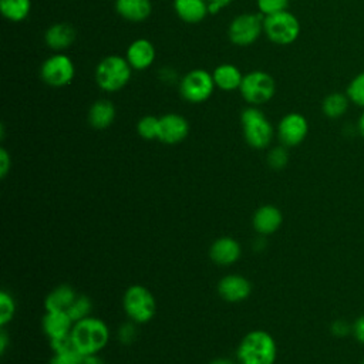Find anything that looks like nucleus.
Segmentation results:
<instances>
[{
  "instance_id": "f257e3e1",
  "label": "nucleus",
  "mask_w": 364,
  "mask_h": 364,
  "mask_svg": "<svg viewBox=\"0 0 364 364\" xmlns=\"http://www.w3.org/2000/svg\"><path fill=\"white\" fill-rule=\"evenodd\" d=\"M277 346L273 336L264 330L249 331L240 341L236 358L239 364H274Z\"/></svg>"
},
{
  "instance_id": "f03ea898",
  "label": "nucleus",
  "mask_w": 364,
  "mask_h": 364,
  "mask_svg": "<svg viewBox=\"0 0 364 364\" xmlns=\"http://www.w3.org/2000/svg\"><path fill=\"white\" fill-rule=\"evenodd\" d=\"M71 337L77 351L82 355L100 354L108 344L109 328L101 318L90 316L74 323Z\"/></svg>"
},
{
  "instance_id": "7ed1b4c3",
  "label": "nucleus",
  "mask_w": 364,
  "mask_h": 364,
  "mask_svg": "<svg viewBox=\"0 0 364 364\" xmlns=\"http://www.w3.org/2000/svg\"><path fill=\"white\" fill-rule=\"evenodd\" d=\"M132 67L125 57L111 54L104 57L95 67L97 85L107 92L122 90L131 80Z\"/></svg>"
},
{
  "instance_id": "20e7f679",
  "label": "nucleus",
  "mask_w": 364,
  "mask_h": 364,
  "mask_svg": "<svg viewBox=\"0 0 364 364\" xmlns=\"http://www.w3.org/2000/svg\"><path fill=\"white\" fill-rule=\"evenodd\" d=\"M240 122L243 127L245 141L249 146L263 149L272 144L274 135L273 125L259 107H246L240 114Z\"/></svg>"
},
{
  "instance_id": "39448f33",
  "label": "nucleus",
  "mask_w": 364,
  "mask_h": 364,
  "mask_svg": "<svg viewBox=\"0 0 364 364\" xmlns=\"http://www.w3.org/2000/svg\"><path fill=\"white\" fill-rule=\"evenodd\" d=\"M122 306L128 318L136 324L151 321L156 313L155 297L151 290L142 284H132L125 290Z\"/></svg>"
},
{
  "instance_id": "423d86ee",
  "label": "nucleus",
  "mask_w": 364,
  "mask_h": 364,
  "mask_svg": "<svg viewBox=\"0 0 364 364\" xmlns=\"http://www.w3.org/2000/svg\"><path fill=\"white\" fill-rule=\"evenodd\" d=\"M239 91L249 105L260 107L273 98L276 92V81L269 73L255 70L243 75Z\"/></svg>"
},
{
  "instance_id": "0eeeda50",
  "label": "nucleus",
  "mask_w": 364,
  "mask_h": 364,
  "mask_svg": "<svg viewBox=\"0 0 364 364\" xmlns=\"http://www.w3.org/2000/svg\"><path fill=\"white\" fill-rule=\"evenodd\" d=\"M263 33L272 43L289 46L294 43L300 34V21L289 10L266 16L263 20Z\"/></svg>"
},
{
  "instance_id": "6e6552de",
  "label": "nucleus",
  "mask_w": 364,
  "mask_h": 364,
  "mask_svg": "<svg viewBox=\"0 0 364 364\" xmlns=\"http://www.w3.org/2000/svg\"><path fill=\"white\" fill-rule=\"evenodd\" d=\"M212 73L202 68H193L179 81V92L182 98L191 104H200L209 100L215 90Z\"/></svg>"
},
{
  "instance_id": "1a4fd4ad",
  "label": "nucleus",
  "mask_w": 364,
  "mask_h": 364,
  "mask_svg": "<svg viewBox=\"0 0 364 364\" xmlns=\"http://www.w3.org/2000/svg\"><path fill=\"white\" fill-rule=\"evenodd\" d=\"M264 16L260 13H243L236 16L228 28L229 40L239 47L253 44L263 31Z\"/></svg>"
},
{
  "instance_id": "9d476101",
  "label": "nucleus",
  "mask_w": 364,
  "mask_h": 364,
  "mask_svg": "<svg viewBox=\"0 0 364 364\" xmlns=\"http://www.w3.org/2000/svg\"><path fill=\"white\" fill-rule=\"evenodd\" d=\"M74 63L64 53L50 55L40 67V77L50 87H65L74 80Z\"/></svg>"
},
{
  "instance_id": "9b49d317",
  "label": "nucleus",
  "mask_w": 364,
  "mask_h": 364,
  "mask_svg": "<svg viewBox=\"0 0 364 364\" xmlns=\"http://www.w3.org/2000/svg\"><path fill=\"white\" fill-rule=\"evenodd\" d=\"M309 134V121L300 112H289L277 124V138L282 145L290 148L300 145Z\"/></svg>"
},
{
  "instance_id": "f8f14e48",
  "label": "nucleus",
  "mask_w": 364,
  "mask_h": 364,
  "mask_svg": "<svg viewBox=\"0 0 364 364\" xmlns=\"http://www.w3.org/2000/svg\"><path fill=\"white\" fill-rule=\"evenodd\" d=\"M189 134V122L185 117L176 112H168L159 118L158 139L168 145L182 142Z\"/></svg>"
},
{
  "instance_id": "ddd939ff",
  "label": "nucleus",
  "mask_w": 364,
  "mask_h": 364,
  "mask_svg": "<svg viewBox=\"0 0 364 364\" xmlns=\"http://www.w3.org/2000/svg\"><path fill=\"white\" fill-rule=\"evenodd\" d=\"M219 296L229 303L246 300L252 293V283L242 274H226L218 283Z\"/></svg>"
},
{
  "instance_id": "4468645a",
  "label": "nucleus",
  "mask_w": 364,
  "mask_h": 364,
  "mask_svg": "<svg viewBox=\"0 0 364 364\" xmlns=\"http://www.w3.org/2000/svg\"><path fill=\"white\" fill-rule=\"evenodd\" d=\"M240 243L230 236H222L216 239L209 249V256L212 262L219 266H230L236 263L240 259Z\"/></svg>"
},
{
  "instance_id": "2eb2a0df",
  "label": "nucleus",
  "mask_w": 364,
  "mask_h": 364,
  "mask_svg": "<svg viewBox=\"0 0 364 364\" xmlns=\"http://www.w3.org/2000/svg\"><path fill=\"white\" fill-rule=\"evenodd\" d=\"M155 55H156L155 47L149 40L136 38L128 46L125 58L132 67V70L144 71L152 65V63L155 61Z\"/></svg>"
},
{
  "instance_id": "dca6fc26",
  "label": "nucleus",
  "mask_w": 364,
  "mask_h": 364,
  "mask_svg": "<svg viewBox=\"0 0 364 364\" xmlns=\"http://www.w3.org/2000/svg\"><path fill=\"white\" fill-rule=\"evenodd\" d=\"M75 28L65 21L51 24L44 33V41L47 47L55 53H63L70 48L75 40Z\"/></svg>"
},
{
  "instance_id": "f3484780",
  "label": "nucleus",
  "mask_w": 364,
  "mask_h": 364,
  "mask_svg": "<svg viewBox=\"0 0 364 364\" xmlns=\"http://www.w3.org/2000/svg\"><path fill=\"white\" fill-rule=\"evenodd\" d=\"M252 223L260 236L273 235L283 223L282 210L274 205H263L256 209Z\"/></svg>"
},
{
  "instance_id": "a211bd4d",
  "label": "nucleus",
  "mask_w": 364,
  "mask_h": 364,
  "mask_svg": "<svg viewBox=\"0 0 364 364\" xmlns=\"http://www.w3.org/2000/svg\"><path fill=\"white\" fill-rule=\"evenodd\" d=\"M117 115V109L112 101L100 98L92 102L88 109V124L95 129H107L111 127Z\"/></svg>"
},
{
  "instance_id": "6ab92c4d",
  "label": "nucleus",
  "mask_w": 364,
  "mask_h": 364,
  "mask_svg": "<svg viewBox=\"0 0 364 364\" xmlns=\"http://www.w3.org/2000/svg\"><path fill=\"white\" fill-rule=\"evenodd\" d=\"M43 331L51 338H58L71 333L74 321L67 311H46L43 317Z\"/></svg>"
},
{
  "instance_id": "aec40b11",
  "label": "nucleus",
  "mask_w": 364,
  "mask_h": 364,
  "mask_svg": "<svg viewBox=\"0 0 364 364\" xmlns=\"http://www.w3.org/2000/svg\"><path fill=\"white\" fill-rule=\"evenodd\" d=\"M117 13L131 23L145 21L152 13L151 0H115Z\"/></svg>"
},
{
  "instance_id": "412c9836",
  "label": "nucleus",
  "mask_w": 364,
  "mask_h": 364,
  "mask_svg": "<svg viewBox=\"0 0 364 364\" xmlns=\"http://www.w3.org/2000/svg\"><path fill=\"white\" fill-rule=\"evenodd\" d=\"M173 10L188 24H198L209 14L206 0H173Z\"/></svg>"
},
{
  "instance_id": "4be33fe9",
  "label": "nucleus",
  "mask_w": 364,
  "mask_h": 364,
  "mask_svg": "<svg viewBox=\"0 0 364 364\" xmlns=\"http://www.w3.org/2000/svg\"><path fill=\"white\" fill-rule=\"evenodd\" d=\"M212 77H213L215 85L223 91L239 90L240 84L243 81V74L240 73V70L235 64H230V63L219 64L212 71Z\"/></svg>"
},
{
  "instance_id": "5701e85b",
  "label": "nucleus",
  "mask_w": 364,
  "mask_h": 364,
  "mask_svg": "<svg viewBox=\"0 0 364 364\" xmlns=\"http://www.w3.org/2000/svg\"><path fill=\"white\" fill-rule=\"evenodd\" d=\"M78 294L68 284L54 287L44 300L46 311H67Z\"/></svg>"
},
{
  "instance_id": "b1692460",
  "label": "nucleus",
  "mask_w": 364,
  "mask_h": 364,
  "mask_svg": "<svg viewBox=\"0 0 364 364\" xmlns=\"http://www.w3.org/2000/svg\"><path fill=\"white\" fill-rule=\"evenodd\" d=\"M350 100L346 92L333 91L327 94L321 101V112L330 119H338L344 117L350 107Z\"/></svg>"
},
{
  "instance_id": "393cba45",
  "label": "nucleus",
  "mask_w": 364,
  "mask_h": 364,
  "mask_svg": "<svg viewBox=\"0 0 364 364\" xmlns=\"http://www.w3.org/2000/svg\"><path fill=\"white\" fill-rule=\"evenodd\" d=\"M0 10L4 18L18 23L28 17L31 11V0H0Z\"/></svg>"
},
{
  "instance_id": "a878e982",
  "label": "nucleus",
  "mask_w": 364,
  "mask_h": 364,
  "mask_svg": "<svg viewBox=\"0 0 364 364\" xmlns=\"http://www.w3.org/2000/svg\"><path fill=\"white\" fill-rule=\"evenodd\" d=\"M346 94L351 104L364 109V71L355 74L350 80L346 88Z\"/></svg>"
},
{
  "instance_id": "bb28decb",
  "label": "nucleus",
  "mask_w": 364,
  "mask_h": 364,
  "mask_svg": "<svg viewBox=\"0 0 364 364\" xmlns=\"http://www.w3.org/2000/svg\"><path fill=\"white\" fill-rule=\"evenodd\" d=\"M91 310H92L91 299L85 294H78L75 297V300L73 301V304L70 306V309L67 310V313L71 317V320L75 323V321H80L82 318L90 317Z\"/></svg>"
},
{
  "instance_id": "cd10ccee",
  "label": "nucleus",
  "mask_w": 364,
  "mask_h": 364,
  "mask_svg": "<svg viewBox=\"0 0 364 364\" xmlns=\"http://www.w3.org/2000/svg\"><path fill=\"white\" fill-rule=\"evenodd\" d=\"M136 132L146 141L158 139L159 135V118L154 115H144L136 122Z\"/></svg>"
},
{
  "instance_id": "c85d7f7f",
  "label": "nucleus",
  "mask_w": 364,
  "mask_h": 364,
  "mask_svg": "<svg viewBox=\"0 0 364 364\" xmlns=\"http://www.w3.org/2000/svg\"><path fill=\"white\" fill-rule=\"evenodd\" d=\"M16 313V301L13 299V296L6 291L1 290L0 293V326L4 327L9 321H11V318L14 317Z\"/></svg>"
},
{
  "instance_id": "c756f323",
  "label": "nucleus",
  "mask_w": 364,
  "mask_h": 364,
  "mask_svg": "<svg viewBox=\"0 0 364 364\" xmlns=\"http://www.w3.org/2000/svg\"><path fill=\"white\" fill-rule=\"evenodd\" d=\"M267 164L272 169L280 171L287 166L289 164V151L284 145L273 146L267 154Z\"/></svg>"
},
{
  "instance_id": "7c9ffc66",
  "label": "nucleus",
  "mask_w": 364,
  "mask_h": 364,
  "mask_svg": "<svg viewBox=\"0 0 364 364\" xmlns=\"http://www.w3.org/2000/svg\"><path fill=\"white\" fill-rule=\"evenodd\" d=\"M290 0H256L257 10L260 14L272 16L280 11H286L289 7Z\"/></svg>"
},
{
  "instance_id": "2f4dec72",
  "label": "nucleus",
  "mask_w": 364,
  "mask_h": 364,
  "mask_svg": "<svg viewBox=\"0 0 364 364\" xmlns=\"http://www.w3.org/2000/svg\"><path fill=\"white\" fill-rule=\"evenodd\" d=\"M82 354L77 350H70L64 353H54L50 364H81Z\"/></svg>"
},
{
  "instance_id": "473e14b6",
  "label": "nucleus",
  "mask_w": 364,
  "mask_h": 364,
  "mask_svg": "<svg viewBox=\"0 0 364 364\" xmlns=\"http://www.w3.org/2000/svg\"><path fill=\"white\" fill-rule=\"evenodd\" d=\"M136 323L134 321H127V323H122L118 328V340L119 343H122L124 346H128V344H132L136 338Z\"/></svg>"
},
{
  "instance_id": "72a5a7b5",
  "label": "nucleus",
  "mask_w": 364,
  "mask_h": 364,
  "mask_svg": "<svg viewBox=\"0 0 364 364\" xmlns=\"http://www.w3.org/2000/svg\"><path fill=\"white\" fill-rule=\"evenodd\" d=\"M50 346L53 353H64V351H70V350H77L71 337V333L58 338H51L50 340Z\"/></svg>"
},
{
  "instance_id": "f704fd0d",
  "label": "nucleus",
  "mask_w": 364,
  "mask_h": 364,
  "mask_svg": "<svg viewBox=\"0 0 364 364\" xmlns=\"http://www.w3.org/2000/svg\"><path fill=\"white\" fill-rule=\"evenodd\" d=\"M330 333L337 338H343L351 334V323L344 318H336L330 324Z\"/></svg>"
},
{
  "instance_id": "c9c22d12",
  "label": "nucleus",
  "mask_w": 364,
  "mask_h": 364,
  "mask_svg": "<svg viewBox=\"0 0 364 364\" xmlns=\"http://www.w3.org/2000/svg\"><path fill=\"white\" fill-rule=\"evenodd\" d=\"M351 336L355 341L364 346V314L355 317L351 323Z\"/></svg>"
},
{
  "instance_id": "e433bc0d",
  "label": "nucleus",
  "mask_w": 364,
  "mask_h": 364,
  "mask_svg": "<svg viewBox=\"0 0 364 364\" xmlns=\"http://www.w3.org/2000/svg\"><path fill=\"white\" fill-rule=\"evenodd\" d=\"M11 168V156L6 148H0V178H6Z\"/></svg>"
},
{
  "instance_id": "4c0bfd02",
  "label": "nucleus",
  "mask_w": 364,
  "mask_h": 364,
  "mask_svg": "<svg viewBox=\"0 0 364 364\" xmlns=\"http://www.w3.org/2000/svg\"><path fill=\"white\" fill-rule=\"evenodd\" d=\"M206 1H208L209 14H218L223 7L232 3V0H206Z\"/></svg>"
},
{
  "instance_id": "58836bf2",
  "label": "nucleus",
  "mask_w": 364,
  "mask_h": 364,
  "mask_svg": "<svg viewBox=\"0 0 364 364\" xmlns=\"http://www.w3.org/2000/svg\"><path fill=\"white\" fill-rule=\"evenodd\" d=\"M159 77H161V80H164V81L172 82L173 80H176V73H175L172 68H169V67H164V68L161 70V73H159Z\"/></svg>"
},
{
  "instance_id": "ea45409f",
  "label": "nucleus",
  "mask_w": 364,
  "mask_h": 364,
  "mask_svg": "<svg viewBox=\"0 0 364 364\" xmlns=\"http://www.w3.org/2000/svg\"><path fill=\"white\" fill-rule=\"evenodd\" d=\"M81 364H107L100 354H90V355H82Z\"/></svg>"
},
{
  "instance_id": "a19ab883",
  "label": "nucleus",
  "mask_w": 364,
  "mask_h": 364,
  "mask_svg": "<svg viewBox=\"0 0 364 364\" xmlns=\"http://www.w3.org/2000/svg\"><path fill=\"white\" fill-rule=\"evenodd\" d=\"M7 346H9V336L4 330L0 331V354L4 355L6 350H7Z\"/></svg>"
},
{
  "instance_id": "79ce46f5",
  "label": "nucleus",
  "mask_w": 364,
  "mask_h": 364,
  "mask_svg": "<svg viewBox=\"0 0 364 364\" xmlns=\"http://www.w3.org/2000/svg\"><path fill=\"white\" fill-rule=\"evenodd\" d=\"M357 131L361 135V138L364 139V111L360 114V117L357 119Z\"/></svg>"
},
{
  "instance_id": "37998d69",
  "label": "nucleus",
  "mask_w": 364,
  "mask_h": 364,
  "mask_svg": "<svg viewBox=\"0 0 364 364\" xmlns=\"http://www.w3.org/2000/svg\"><path fill=\"white\" fill-rule=\"evenodd\" d=\"M209 364H233V361L225 357H219V358H213Z\"/></svg>"
},
{
  "instance_id": "c03bdc74",
  "label": "nucleus",
  "mask_w": 364,
  "mask_h": 364,
  "mask_svg": "<svg viewBox=\"0 0 364 364\" xmlns=\"http://www.w3.org/2000/svg\"><path fill=\"white\" fill-rule=\"evenodd\" d=\"M263 237H264V236H260V237H257V239L255 240V249H256V250L264 247V243H266V242H264Z\"/></svg>"
},
{
  "instance_id": "a18cd8bd",
  "label": "nucleus",
  "mask_w": 364,
  "mask_h": 364,
  "mask_svg": "<svg viewBox=\"0 0 364 364\" xmlns=\"http://www.w3.org/2000/svg\"><path fill=\"white\" fill-rule=\"evenodd\" d=\"M361 364H364V358H363V361H361Z\"/></svg>"
}]
</instances>
